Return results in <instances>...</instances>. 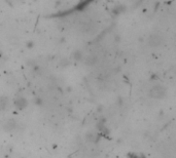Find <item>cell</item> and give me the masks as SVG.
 <instances>
[{"mask_svg": "<svg viewBox=\"0 0 176 158\" xmlns=\"http://www.w3.org/2000/svg\"><path fill=\"white\" fill-rule=\"evenodd\" d=\"M164 38L162 35L160 34H153V35L150 36V39H148V43L151 47H159L163 44Z\"/></svg>", "mask_w": 176, "mask_h": 158, "instance_id": "obj_1", "label": "cell"}]
</instances>
